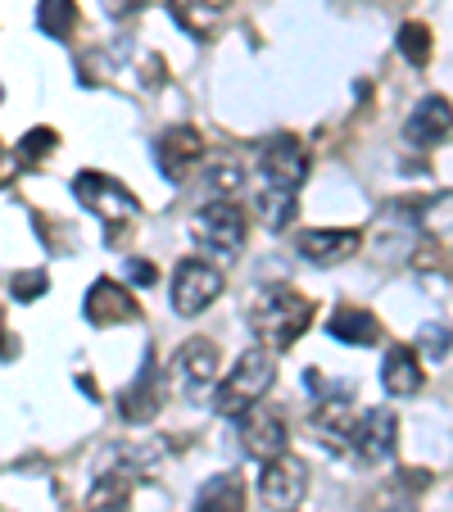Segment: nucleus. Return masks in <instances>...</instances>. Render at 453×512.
I'll list each match as a JSON object with an SVG mask.
<instances>
[{"mask_svg": "<svg viewBox=\"0 0 453 512\" xmlns=\"http://www.w3.org/2000/svg\"><path fill=\"white\" fill-rule=\"evenodd\" d=\"M250 322H254L263 345L281 354V349H290L304 331H309L313 300L299 295V290H290V286H268V290H259V300H254V309H250Z\"/></svg>", "mask_w": 453, "mask_h": 512, "instance_id": "obj_1", "label": "nucleus"}, {"mask_svg": "<svg viewBox=\"0 0 453 512\" xmlns=\"http://www.w3.org/2000/svg\"><path fill=\"white\" fill-rule=\"evenodd\" d=\"M272 381H277V368H272L268 349H245L236 358V368L227 372V381L218 386V395H213V408L222 417H245L272 390Z\"/></svg>", "mask_w": 453, "mask_h": 512, "instance_id": "obj_2", "label": "nucleus"}, {"mask_svg": "<svg viewBox=\"0 0 453 512\" xmlns=\"http://www.w3.org/2000/svg\"><path fill=\"white\" fill-rule=\"evenodd\" d=\"M73 195H78V200L87 204L105 227L114 223L109 241H123V227L141 218V200H136L127 186H118L114 177H105V173H78L73 177Z\"/></svg>", "mask_w": 453, "mask_h": 512, "instance_id": "obj_3", "label": "nucleus"}, {"mask_svg": "<svg viewBox=\"0 0 453 512\" xmlns=\"http://www.w3.org/2000/svg\"><path fill=\"white\" fill-rule=\"evenodd\" d=\"M259 177L268 191L295 195L299 186H304V177H309V150H304V141L290 132L268 136V141L259 145Z\"/></svg>", "mask_w": 453, "mask_h": 512, "instance_id": "obj_4", "label": "nucleus"}, {"mask_svg": "<svg viewBox=\"0 0 453 512\" xmlns=\"http://www.w3.org/2000/svg\"><path fill=\"white\" fill-rule=\"evenodd\" d=\"M195 245H204L209 254H236L245 245V209L232 200H213L191 218Z\"/></svg>", "mask_w": 453, "mask_h": 512, "instance_id": "obj_5", "label": "nucleus"}, {"mask_svg": "<svg viewBox=\"0 0 453 512\" xmlns=\"http://www.w3.org/2000/svg\"><path fill=\"white\" fill-rule=\"evenodd\" d=\"M222 295V272L209 259H182L173 277V309L182 318H200L213 300Z\"/></svg>", "mask_w": 453, "mask_h": 512, "instance_id": "obj_6", "label": "nucleus"}, {"mask_svg": "<svg viewBox=\"0 0 453 512\" xmlns=\"http://www.w3.org/2000/svg\"><path fill=\"white\" fill-rule=\"evenodd\" d=\"M304 494H309V467L299 463V458L281 454V458H272V463L263 467L259 499L268 503L272 512H295L299 503H304Z\"/></svg>", "mask_w": 453, "mask_h": 512, "instance_id": "obj_7", "label": "nucleus"}, {"mask_svg": "<svg viewBox=\"0 0 453 512\" xmlns=\"http://www.w3.org/2000/svg\"><path fill=\"white\" fill-rule=\"evenodd\" d=\"M82 313H87L91 327H118V322H136V318H141V304H136V295L127 286L100 277L96 286L87 290V304H82Z\"/></svg>", "mask_w": 453, "mask_h": 512, "instance_id": "obj_8", "label": "nucleus"}, {"mask_svg": "<svg viewBox=\"0 0 453 512\" xmlns=\"http://www.w3.org/2000/svg\"><path fill=\"white\" fill-rule=\"evenodd\" d=\"M241 445H245V454L263 458V463H272V458L286 454V422H281L277 408L254 404L250 413H245V422H241Z\"/></svg>", "mask_w": 453, "mask_h": 512, "instance_id": "obj_9", "label": "nucleus"}, {"mask_svg": "<svg viewBox=\"0 0 453 512\" xmlns=\"http://www.w3.org/2000/svg\"><path fill=\"white\" fill-rule=\"evenodd\" d=\"M200 159H204V141L195 127H168V132L155 141V164L168 182H182Z\"/></svg>", "mask_w": 453, "mask_h": 512, "instance_id": "obj_10", "label": "nucleus"}, {"mask_svg": "<svg viewBox=\"0 0 453 512\" xmlns=\"http://www.w3.org/2000/svg\"><path fill=\"white\" fill-rule=\"evenodd\" d=\"M358 245H363V232H358V227H318V232H299L295 250L309 263H318V268H331V263L354 259Z\"/></svg>", "mask_w": 453, "mask_h": 512, "instance_id": "obj_11", "label": "nucleus"}, {"mask_svg": "<svg viewBox=\"0 0 453 512\" xmlns=\"http://www.w3.org/2000/svg\"><path fill=\"white\" fill-rule=\"evenodd\" d=\"M177 368V381H182L191 395H200V390H209L213 381H218V368H222V349L213 345V340H186L182 349H177L173 358Z\"/></svg>", "mask_w": 453, "mask_h": 512, "instance_id": "obj_12", "label": "nucleus"}, {"mask_svg": "<svg viewBox=\"0 0 453 512\" xmlns=\"http://www.w3.org/2000/svg\"><path fill=\"white\" fill-rule=\"evenodd\" d=\"M449 132H453V105L444 96H426L404 123V136L413 145H435V141H444Z\"/></svg>", "mask_w": 453, "mask_h": 512, "instance_id": "obj_13", "label": "nucleus"}, {"mask_svg": "<svg viewBox=\"0 0 453 512\" xmlns=\"http://www.w3.org/2000/svg\"><path fill=\"white\" fill-rule=\"evenodd\" d=\"M422 358H417V349L408 345H395L386 349V363H381V386H386V395L395 399H413L417 390H422Z\"/></svg>", "mask_w": 453, "mask_h": 512, "instance_id": "obj_14", "label": "nucleus"}, {"mask_svg": "<svg viewBox=\"0 0 453 512\" xmlns=\"http://www.w3.org/2000/svg\"><path fill=\"white\" fill-rule=\"evenodd\" d=\"M159 399H164L159 372L150 368V354H145V368L136 372V381L118 395V413H123V422H150V417L159 413Z\"/></svg>", "mask_w": 453, "mask_h": 512, "instance_id": "obj_15", "label": "nucleus"}, {"mask_svg": "<svg viewBox=\"0 0 453 512\" xmlns=\"http://www.w3.org/2000/svg\"><path fill=\"white\" fill-rule=\"evenodd\" d=\"M327 331L340 340V345H358V349H367V345L381 340V322H376L367 309H358V304H345V309L331 313Z\"/></svg>", "mask_w": 453, "mask_h": 512, "instance_id": "obj_16", "label": "nucleus"}, {"mask_svg": "<svg viewBox=\"0 0 453 512\" xmlns=\"http://www.w3.org/2000/svg\"><path fill=\"white\" fill-rule=\"evenodd\" d=\"M168 10H173L177 28H186L191 37H213V28L222 23L227 14V0H168Z\"/></svg>", "mask_w": 453, "mask_h": 512, "instance_id": "obj_17", "label": "nucleus"}, {"mask_svg": "<svg viewBox=\"0 0 453 512\" xmlns=\"http://www.w3.org/2000/svg\"><path fill=\"white\" fill-rule=\"evenodd\" d=\"M195 512H245V485L241 476L218 472L204 481V490L195 494Z\"/></svg>", "mask_w": 453, "mask_h": 512, "instance_id": "obj_18", "label": "nucleus"}, {"mask_svg": "<svg viewBox=\"0 0 453 512\" xmlns=\"http://www.w3.org/2000/svg\"><path fill=\"white\" fill-rule=\"evenodd\" d=\"M91 512H132V472H105L91 485Z\"/></svg>", "mask_w": 453, "mask_h": 512, "instance_id": "obj_19", "label": "nucleus"}, {"mask_svg": "<svg viewBox=\"0 0 453 512\" xmlns=\"http://www.w3.org/2000/svg\"><path fill=\"white\" fill-rule=\"evenodd\" d=\"M37 28L46 32L50 41L73 37V28H78V0H41L37 5Z\"/></svg>", "mask_w": 453, "mask_h": 512, "instance_id": "obj_20", "label": "nucleus"}, {"mask_svg": "<svg viewBox=\"0 0 453 512\" xmlns=\"http://www.w3.org/2000/svg\"><path fill=\"white\" fill-rule=\"evenodd\" d=\"M254 209H259L263 227H272V232H281L286 223H295V195H286V191H268V186H263L259 200H254Z\"/></svg>", "mask_w": 453, "mask_h": 512, "instance_id": "obj_21", "label": "nucleus"}, {"mask_svg": "<svg viewBox=\"0 0 453 512\" xmlns=\"http://www.w3.org/2000/svg\"><path fill=\"white\" fill-rule=\"evenodd\" d=\"M55 145H59V132L55 127H32L28 136L19 141V164H46L50 155H55Z\"/></svg>", "mask_w": 453, "mask_h": 512, "instance_id": "obj_22", "label": "nucleus"}, {"mask_svg": "<svg viewBox=\"0 0 453 512\" xmlns=\"http://www.w3.org/2000/svg\"><path fill=\"white\" fill-rule=\"evenodd\" d=\"M399 50H404L408 64L422 68L426 59H431V28H426V23H404V28H399Z\"/></svg>", "mask_w": 453, "mask_h": 512, "instance_id": "obj_23", "label": "nucleus"}, {"mask_svg": "<svg viewBox=\"0 0 453 512\" xmlns=\"http://www.w3.org/2000/svg\"><path fill=\"white\" fill-rule=\"evenodd\" d=\"M46 272H37V268H28V272H14V281H10V295L14 300H23V304H32V300H41L46 295Z\"/></svg>", "mask_w": 453, "mask_h": 512, "instance_id": "obj_24", "label": "nucleus"}, {"mask_svg": "<svg viewBox=\"0 0 453 512\" xmlns=\"http://www.w3.org/2000/svg\"><path fill=\"white\" fill-rule=\"evenodd\" d=\"M204 186H209L213 195H227L241 186V168L236 164H222V168H209V177H204Z\"/></svg>", "mask_w": 453, "mask_h": 512, "instance_id": "obj_25", "label": "nucleus"}, {"mask_svg": "<svg viewBox=\"0 0 453 512\" xmlns=\"http://www.w3.org/2000/svg\"><path fill=\"white\" fill-rule=\"evenodd\" d=\"M127 277L136 281V286H155V277H159V268L150 259H127Z\"/></svg>", "mask_w": 453, "mask_h": 512, "instance_id": "obj_26", "label": "nucleus"}, {"mask_svg": "<svg viewBox=\"0 0 453 512\" xmlns=\"http://www.w3.org/2000/svg\"><path fill=\"white\" fill-rule=\"evenodd\" d=\"M422 349H426V354L440 358L444 349H449V331H444L440 322H435V327H426V331H422Z\"/></svg>", "mask_w": 453, "mask_h": 512, "instance_id": "obj_27", "label": "nucleus"}, {"mask_svg": "<svg viewBox=\"0 0 453 512\" xmlns=\"http://www.w3.org/2000/svg\"><path fill=\"white\" fill-rule=\"evenodd\" d=\"M141 5H145V0H105V14H109V19H132Z\"/></svg>", "mask_w": 453, "mask_h": 512, "instance_id": "obj_28", "label": "nucleus"}, {"mask_svg": "<svg viewBox=\"0 0 453 512\" xmlns=\"http://www.w3.org/2000/svg\"><path fill=\"white\" fill-rule=\"evenodd\" d=\"M10 177H14V159H10V150L0 145V186L10 182Z\"/></svg>", "mask_w": 453, "mask_h": 512, "instance_id": "obj_29", "label": "nucleus"}, {"mask_svg": "<svg viewBox=\"0 0 453 512\" xmlns=\"http://www.w3.org/2000/svg\"><path fill=\"white\" fill-rule=\"evenodd\" d=\"M386 512H408V508H386Z\"/></svg>", "mask_w": 453, "mask_h": 512, "instance_id": "obj_30", "label": "nucleus"}]
</instances>
